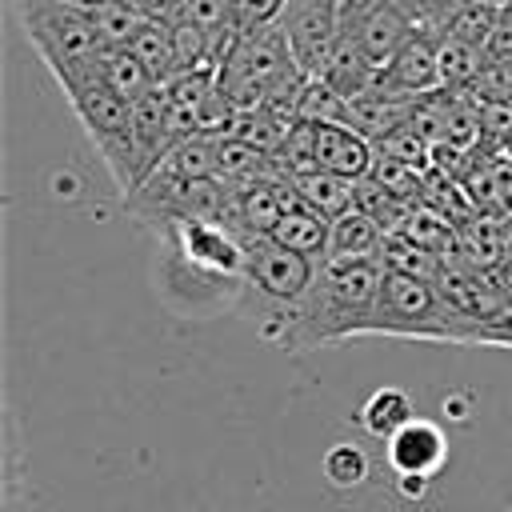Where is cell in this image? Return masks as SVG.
Wrapping results in <instances>:
<instances>
[{
    "label": "cell",
    "instance_id": "cell-17",
    "mask_svg": "<svg viewBox=\"0 0 512 512\" xmlns=\"http://www.w3.org/2000/svg\"><path fill=\"white\" fill-rule=\"evenodd\" d=\"M412 416H416V412H412L408 392H404V388H392V384L376 388V392L360 404V412H356L360 428H364L368 436H376V440H388V436H392V432H400Z\"/></svg>",
    "mask_w": 512,
    "mask_h": 512
},
{
    "label": "cell",
    "instance_id": "cell-30",
    "mask_svg": "<svg viewBox=\"0 0 512 512\" xmlns=\"http://www.w3.org/2000/svg\"><path fill=\"white\" fill-rule=\"evenodd\" d=\"M480 4H504V0H480Z\"/></svg>",
    "mask_w": 512,
    "mask_h": 512
},
{
    "label": "cell",
    "instance_id": "cell-28",
    "mask_svg": "<svg viewBox=\"0 0 512 512\" xmlns=\"http://www.w3.org/2000/svg\"><path fill=\"white\" fill-rule=\"evenodd\" d=\"M484 56H512V0H504L496 8V24H492Z\"/></svg>",
    "mask_w": 512,
    "mask_h": 512
},
{
    "label": "cell",
    "instance_id": "cell-8",
    "mask_svg": "<svg viewBox=\"0 0 512 512\" xmlns=\"http://www.w3.org/2000/svg\"><path fill=\"white\" fill-rule=\"evenodd\" d=\"M416 20L396 4V0H352L344 4V32L356 36V44L368 52L376 68H384L400 44L412 36Z\"/></svg>",
    "mask_w": 512,
    "mask_h": 512
},
{
    "label": "cell",
    "instance_id": "cell-12",
    "mask_svg": "<svg viewBox=\"0 0 512 512\" xmlns=\"http://www.w3.org/2000/svg\"><path fill=\"white\" fill-rule=\"evenodd\" d=\"M376 64L368 60V52L356 44V36L352 32H344L340 28V36L332 40V48L324 52V60H320V68H316V76L320 80H328L340 96H348V100H356V96H364L372 84H376Z\"/></svg>",
    "mask_w": 512,
    "mask_h": 512
},
{
    "label": "cell",
    "instance_id": "cell-11",
    "mask_svg": "<svg viewBox=\"0 0 512 512\" xmlns=\"http://www.w3.org/2000/svg\"><path fill=\"white\" fill-rule=\"evenodd\" d=\"M372 156H376V144L360 128L344 120H316V168L360 180L368 176Z\"/></svg>",
    "mask_w": 512,
    "mask_h": 512
},
{
    "label": "cell",
    "instance_id": "cell-16",
    "mask_svg": "<svg viewBox=\"0 0 512 512\" xmlns=\"http://www.w3.org/2000/svg\"><path fill=\"white\" fill-rule=\"evenodd\" d=\"M388 272H404V276H420V280H440L444 276V268H448V260L440 256V252H432V248H424V244H416V240H408L404 232H388L384 236V244H380V256H376Z\"/></svg>",
    "mask_w": 512,
    "mask_h": 512
},
{
    "label": "cell",
    "instance_id": "cell-21",
    "mask_svg": "<svg viewBox=\"0 0 512 512\" xmlns=\"http://www.w3.org/2000/svg\"><path fill=\"white\" fill-rule=\"evenodd\" d=\"M148 12L136 8L132 0H108L100 8H92V24H96V36L104 48H128L132 36L144 28Z\"/></svg>",
    "mask_w": 512,
    "mask_h": 512
},
{
    "label": "cell",
    "instance_id": "cell-29",
    "mask_svg": "<svg viewBox=\"0 0 512 512\" xmlns=\"http://www.w3.org/2000/svg\"><path fill=\"white\" fill-rule=\"evenodd\" d=\"M68 4H76V8H84V12H92V8H100V4H108V0H68Z\"/></svg>",
    "mask_w": 512,
    "mask_h": 512
},
{
    "label": "cell",
    "instance_id": "cell-22",
    "mask_svg": "<svg viewBox=\"0 0 512 512\" xmlns=\"http://www.w3.org/2000/svg\"><path fill=\"white\" fill-rule=\"evenodd\" d=\"M104 80L124 96V100H140L144 92H152L156 88V76L140 64V56L132 52V48H108L104 52Z\"/></svg>",
    "mask_w": 512,
    "mask_h": 512
},
{
    "label": "cell",
    "instance_id": "cell-23",
    "mask_svg": "<svg viewBox=\"0 0 512 512\" xmlns=\"http://www.w3.org/2000/svg\"><path fill=\"white\" fill-rule=\"evenodd\" d=\"M348 96H340L328 80L320 76H308V84L300 88V100H296V116L304 120H344L348 124Z\"/></svg>",
    "mask_w": 512,
    "mask_h": 512
},
{
    "label": "cell",
    "instance_id": "cell-24",
    "mask_svg": "<svg viewBox=\"0 0 512 512\" xmlns=\"http://www.w3.org/2000/svg\"><path fill=\"white\" fill-rule=\"evenodd\" d=\"M324 476L336 488H360L368 480V452L352 440H340L324 452Z\"/></svg>",
    "mask_w": 512,
    "mask_h": 512
},
{
    "label": "cell",
    "instance_id": "cell-27",
    "mask_svg": "<svg viewBox=\"0 0 512 512\" xmlns=\"http://www.w3.org/2000/svg\"><path fill=\"white\" fill-rule=\"evenodd\" d=\"M396 4H400V8L420 24V28L440 32V28H444V24H448V20H452L468 0H396Z\"/></svg>",
    "mask_w": 512,
    "mask_h": 512
},
{
    "label": "cell",
    "instance_id": "cell-5",
    "mask_svg": "<svg viewBox=\"0 0 512 512\" xmlns=\"http://www.w3.org/2000/svg\"><path fill=\"white\" fill-rule=\"evenodd\" d=\"M160 236L168 240V252L184 272L224 288H244L248 248L228 220H184Z\"/></svg>",
    "mask_w": 512,
    "mask_h": 512
},
{
    "label": "cell",
    "instance_id": "cell-19",
    "mask_svg": "<svg viewBox=\"0 0 512 512\" xmlns=\"http://www.w3.org/2000/svg\"><path fill=\"white\" fill-rule=\"evenodd\" d=\"M484 68V48L460 40V36H448L440 32V88L448 92H468L472 80L480 76Z\"/></svg>",
    "mask_w": 512,
    "mask_h": 512
},
{
    "label": "cell",
    "instance_id": "cell-20",
    "mask_svg": "<svg viewBox=\"0 0 512 512\" xmlns=\"http://www.w3.org/2000/svg\"><path fill=\"white\" fill-rule=\"evenodd\" d=\"M216 144H220L216 132H188V136L160 160V168H164V172H176V176H188V180L216 176Z\"/></svg>",
    "mask_w": 512,
    "mask_h": 512
},
{
    "label": "cell",
    "instance_id": "cell-1",
    "mask_svg": "<svg viewBox=\"0 0 512 512\" xmlns=\"http://www.w3.org/2000/svg\"><path fill=\"white\" fill-rule=\"evenodd\" d=\"M380 280L384 264L376 256L328 260L316 268L300 300L260 316V336L280 352H316L352 336H368Z\"/></svg>",
    "mask_w": 512,
    "mask_h": 512
},
{
    "label": "cell",
    "instance_id": "cell-25",
    "mask_svg": "<svg viewBox=\"0 0 512 512\" xmlns=\"http://www.w3.org/2000/svg\"><path fill=\"white\" fill-rule=\"evenodd\" d=\"M496 8H500V4L468 0V4H464L440 32L460 36V40H468V44H476V48H488V36H492V24H496Z\"/></svg>",
    "mask_w": 512,
    "mask_h": 512
},
{
    "label": "cell",
    "instance_id": "cell-13",
    "mask_svg": "<svg viewBox=\"0 0 512 512\" xmlns=\"http://www.w3.org/2000/svg\"><path fill=\"white\" fill-rule=\"evenodd\" d=\"M272 240H280L284 248H292V252H300L304 260H312L316 268L320 264H328V244H332V220L328 216H320L316 208H308V204H292L280 220H276V228L268 232Z\"/></svg>",
    "mask_w": 512,
    "mask_h": 512
},
{
    "label": "cell",
    "instance_id": "cell-9",
    "mask_svg": "<svg viewBox=\"0 0 512 512\" xmlns=\"http://www.w3.org/2000/svg\"><path fill=\"white\" fill-rule=\"evenodd\" d=\"M376 84L400 96H428L440 88V32L412 28V36L400 44V52L376 72Z\"/></svg>",
    "mask_w": 512,
    "mask_h": 512
},
{
    "label": "cell",
    "instance_id": "cell-10",
    "mask_svg": "<svg viewBox=\"0 0 512 512\" xmlns=\"http://www.w3.org/2000/svg\"><path fill=\"white\" fill-rule=\"evenodd\" d=\"M384 456H388L396 476L432 480L448 460V436H444L440 424H432L424 416H412L400 432H392L384 440Z\"/></svg>",
    "mask_w": 512,
    "mask_h": 512
},
{
    "label": "cell",
    "instance_id": "cell-15",
    "mask_svg": "<svg viewBox=\"0 0 512 512\" xmlns=\"http://www.w3.org/2000/svg\"><path fill=\"white\" fill-rule=\"evenodd\" d=\"M292 184H296L300 200L308 208H316L320 216H328V220H336V216H344V212L356 208V180H348V176H336V172L316 168V172L292 176Z\"/></svg>",
    "mask_w": 512,
    "mask_h": 512
},
{
    "label": "cell",
    "instance_id": "cell-6",
    "mask_svg": "<svg viewBox=\"0 0 512 512\" xmlns=\"http://www.w3.org/2000/svg\"><path fill=\"white\" fill-rule=\"evenodd\" d=\"M248 260H244V288L268 304V312L288 308L292 300L304 296V288L316 276V264L304 260L300 252L284 248L272 236H244Z\"/></svg>",
    "mask_w": 512,
    "mask_h": 512
},
{
    "label": "cell",
    "instance_id": "cell-26",
    "mask_svg": "<svg viewBox=\"0 0 512 512\" xmlns=\"http://www.w3.org/2000/svg\"><path fill=\"white\" fill-rule=\"evenodd\" d=\"M480 104L488 100H512V56H484L480 76L468 88Z\"/></svg>",
    "mask_w": 512,
    "mask_h": 512
},
{
    "label": "cell",
    "instance_id": "cell-18",
    "mask_svg": "<svg viewBox=\"0 0 512 512\" xmlns=\"http://www.w3.org/2000/svg\"><path fill=\"white\" fill-rule=\"evenodd\" d=\"M140 64L156 76V84H164L176 72V40H172V20H144V28L132 36L128 44Z\"/></svg>",
    "mask_w": 512,
    "mask_h": 512
},
{
    "label": "cell",
    "instance_id": "cell-3",
    "mask_svg": "<svg viewBox=\"0 0 512 512\" xmlns=\"http://www.w3.org/2000/svg\"><path fill=\"white\" fill-rule=\"evenodd\" d=\"M368 336L472 340L476 344V328L448 308V300L440 296V288L432 280L388 272V268H384V280H380V292H376V304H372Z\"/></svg>",
    "mask_w": 512,
    "mask_h": 512
},
{
    "label": "cell",
    "instance_id": "cell-7",
    "mask_svg": "<svg viewBox=\"0 0 512 512\" xmlns=\"http://www.w3.org/2000/svg\"><path fill=\"white\" fill-rule=\"evenodd\" d=\"M280 28L288 36V48L296 56V64L316 76L324 52L332 48V40L344 28V0H288Z\"/></svg>",
    "mask_w": 512,
    "mask_h": 512
},
{
    "label": "cell",
    "instance_id": "cell-14",
    "mask_svg": "<svg viewBox=\"0 0 512 512\" xmlns=\"http://www.w3.org/2000/svg\"><path fill=\"white\" fill-rule=\"evenodd\" d=\"M384 236H388V232H384L368 212L352 208V212H344V216L332 220L328 260H364V256H380Z\"/></svg>",
    "mask_w": 512,
    "mask_h": 512
},
{
    "label": "cell",
    "instance_id": "cell-31",
    "mask_svg": "<svg viewBox=\"0 0 512 512\" xmlns=\"http://www.w3.org/2000/svg\"><path fill=\"white\" fill-rule=\"evenodd\" d=\"M508 156H512V144H508Z\"/></svg>",
    "mask_w": 512,
    "mask_h": 512
},
{
    "label": "cell",
    "instance_id": "cell-2",
    "mask_svg": "<svg viewBox=\"0 0 512 512\" xmlns=\"http://www.w3.org/2000/svg\"><path fill=\"white\" fill-rule=\"evenodd\" d=\"M16 12H20V28H24L28 44L48 64V72L56 76L64 96L104 80L108 48L96 36L92 12H84L68 0H16Z\"/></svg>",
    "mask_w": 512,
    "mask_h": 512
},
{
    "label": "cell",
    "instance_id": "cell-4",
    "mask_svg": "<svg viewBox=\"0 0 512 512\" xmlns=\"http://www.w3.org/2000/svg\"><path fill=\"white\" fill-rule=\"evenodd\" d=\"M64 100L72 104V112H76L80 128L88 132L92 148L100 152L112 180L128 196L132 192V100H124L108 80L76 88Z\"/></svg>",
    "mask_w": 512,
    "mask_h": 512
}]
</instances>
